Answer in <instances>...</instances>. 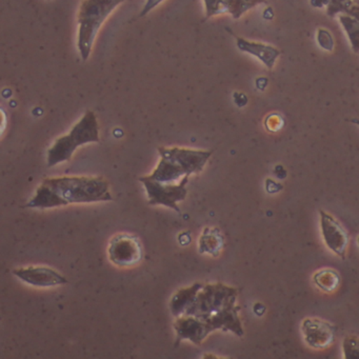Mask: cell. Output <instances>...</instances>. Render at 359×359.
I'll use <instances>...</instances> for the list:
<instances>
[{
    "label": "cell",
    "instance_id": "1",
    "mask_svg": "<svg viewBox=\"0 0 359 359\" xmlns=\"http://www.w3.org/2000/svg\"><path fill=\"white\" fill-rule=\"evenodd\" d=\"M43 184L53 189L69 203L112 201V195L109 191V182L104 177L62 176L46 178Z\"/></svg>",
    "mask_w": 359,
    "mask_h": 359
},
{
    "label": "cell",
    "instance_id": "2",
    "mask_svg": "<svg viewBox=\"0 0 359 359\" xmlns=\"http://www.w3.org/2000/svg\"><path fill=\"white\" fill-rule=\"evenodd\" d=\"M126 0H83L79 12V45L83 60H88L96 35L110 14Z\"/></svg>",
    "mask_w": 359,
    "mask_h": 359
},
{
    "label": "cell",
    "instance_id": "3",
    "mask_svg": "<svg viewBox=\"0 0 359 359\" xmlns=\"http://www.w3.org/2000/svg\"><path fill=\"white\" fill-rule=\"evenodd\" d=\"M100 142V128L93 111H87L83 118L72 128L68 135L58 138L48 151V165L69 161L79 147Z\"/></svg>",
    "mask_w": 359,
    "mask_h": 359
},
{
    "label": "cell",
    "instance_id": "4",
    "mask_svg": "<svg viewBox=\"0 0 359 359\" xmlns=\"http://www.w3.org/2000/svg\"><path fill=\"white\" fill-rule=\"evenodd\" d=\"M238 290L222 283L203 285L193 306L184 314L205 319L236 300Z\"/></svg>",
    "mask_w": 359,
    "mask_h": 359
},
{
    "label": "cell",
    "instance_id": "5",
    "mask_svg": "<svg viewBox=\"0 0 359 359\" xmlns=\"http://www.w3.org/2000/svg\"><path fill=\"white\" fill-rule=\"evenodd\" d=\"M189 177H190L189 175L184 176L178 184H163V182L151 180L148 176H142L140 180L146 188L150 205H165V207L171 208L174 211L180 213L177 203L186 199L187 194H188L186 186L188 184Z\"/></svg>",
    "mask_w": 359,
    "mask_h": 359
},
{
    "label": "cell",
    "instance_id": "6",
    "mask_svg": "<svg viewBox=\"0 0 359 359\" xmlns=\"http://www.w3.org/2000/svg\"><path fill=\"white\" fill-rule=\"evenodd\" d=\"M109 257L116 266H130L138 264L142 258L140 241L132 235H117L111 241Z\"/></svg>",
    "mask_w": 359,
    "mask_h": 359
},
{
    "label": "cell",
    "instance_id": "7",
    "mask_svg": "<svg viewBox=\"0 0 359 359\" xmlns=\"http://www.w3.org/2000/svg\"><path fill=\"white\" fill-rule=\"evenodd\" d=\"M159 155L180 165L187 175L203 171L205 163L212 156V151L191 150L182 148H158Z\"/></svg>",
    "mask_w": 359,
    "mask_h": 359
},
{
    "label": "cell",
    "instance_id": "8",
    "mask_svg": "<svg viewBox=\"0 0 359 359\" xmlns=\"http://www.w3.org/2000/svg\"><path fill=\"white\" fill-rule=\"evenodd\" d=\"M319 214H320L321 234L325 245L341 259H344L348 245V233L333 216L325 213L323 210H320Z\"/></svg>",
    "mask_w": 359,
    "mask_h": 359
},
{
    "label": "cell",
    "instance_id": "9",
    "mask_svg": "<svg viewBox=\"0 0 359 359\" xmlns=\"http://www.w3.org/2000/svg\"><path fill=\"white\" fill-rule=\"evenodd\" d=\"M304 341L311 348H325L335 339V327L318 318H306L302 323Z\"/></svg>",
    "mask_w": 359,
    "mask_h": 359
},
{
    "label": "cell",
    "instance_id": "10",
    "mask_svg": "<svg viewBox=\"0 0 359 359\" xmlns=\"http://www.w3.org/2000/svg\"><path fill=\"white\" fill-rule=\"evenodd\" d=\"M239 311H241V306H237L236 300H234L228 306H224L219 312L210 315L203 320L207 323L208 329L211 333L216 330H222L224 332H233L238 337H243L245 333H243V325L239 318Z\"/></svg>",
    "mask_w": 359,
    "mask_h": 359
},
{
    "label": "cell",
    "instance_id": "11",
    "mask_svg": "<svg viewBox=\"0 0 359 359\" xmlns=\"http://www.w3.org/2000/svg\"><path fill=\"white\" fill-rule=\"evenodd\" d=\"M14 275L20 280L34 287H54L68 283V279L55 270L47 266H29L14 270Z\"/></svg>",
    "mask_w": 359,
    "mask_h": 359
},
{
    "label": "cell",
    "instance_id": "12",
    "mask_svg": "<svg viewBox=\"0 0 359 359\" xmlns=\"http://www.w3.org/2000/svg\"><path fill=\"white\" fill-rule=\"evenodd\" d=\"M174 329L177 334L176 346L184 339L190 340L193 344L199 346L211 333L203 319L192 316V315L184 314L177 317V320L174 323Z\"/></svg>",
    "mask_w": 359,
    "mask_h": 359
},
{
    "label": "cell",
    "instance_id": "13",
    "mask_svg": "<svg viewBox=\"0 0 359 359\" xmlns=\"http://www.w3.org/2000/svg\"><path fill=\"white\" fill-rule=\"evenodd\" d=\"M236 45L241 51L257 57L269 70H272L274 68L277 58L281 55L280 50L273 47V46L247 41L243 37H236Z\"/></svg>",
    "mask_w": 359,
    "mask_h": 359
},
{
    "label": "cell",
    "instance_id": "14",
    "mask_svg": "<svg viewBox=\"0 0 359 359\" xmlns=\"http://www.w3.org/2000/svg\"><path fill=\"white\" fill-rule=\"evenodd\" d=\"M201 283H194L189 287L180 290L175 295L172 297L170 302V310L174 316L180 317L184 315L196 300L198 292L203 289Z\"/></svg>",
    "mask_w": 359,
    "mask_h": 359
},
{
    "label": "cell",
    "instance_id": "15",
    "mask_svg": "<svg viewBox=\"0 0 359 359\" xmlns=\"http://www.w3.org/2000/svg\"><path fill=\"white\" fill-rule=\"evenodd\" d=\"M186 175V171L180 165L161 157L156 169L148 177L163 184H174L176 180H180Z\"/></svg>",
    "mask_w": 359,
    "mask_h": 359
},
{
    "label": "cell",
    "instance_id": "16",
    "mask_svg": "<svg viewBox=\"0 0 359 359\" xmlns=\"http://www.w3.org/2000/svg\"><path fill=\"white\" fill-rule=\"evenodd\" d=\"M69 205L68 201L60 197L53 189L48 184H41L37 189L35 196L27 203V208H41V209H49V208L62 207Z\"/></svg>",
    "mask_w": 359,
    "mask_h": 359
},
{
    "label": "cell",
    "instance_id": "17",
    "mask_svg": "<svg viewBox=\"0 0 359 359\" xmlns=\"http://www.w3.org/2000/svg\"><path fill=\"white\" fill-rule=\"evenodd\" d=\"M224 247V237L218 229L207 228L199 239V252L211 255H218Z\"/></svg>",
    "mask_w": 359,
    "mask_h": 359
},
{
    "label": "cell",
    "instance_id": "18",
    "mask_svg": "<svg viewBox=\"0 0 359 359\" xmlns=\"http://www.w3.org/2000/svg\"><path fill=\"white\" fill-rule=\"evenodd\" d=\"M314 283L323 292H333L340 283L339 274L331 269H323L314 275Z\"/></svg>",
    "mask_w": 359,
    "mask_h": 359
},
{
    "label": "cell",
    "instance_id": "19",
    "mask_svg": "<svg viewBox=\"0 0 359 359\" xmlns=\"http://www.w3.org/2000/svg\"><path fill=\"white\" fill-rule=\"evenodd\" d=\"M339 22L344 27L354 53H359V22L346 14H340Z\"/></svg>",
    "mask_w": 359,
    "mask_h": 359
},
{
    "label": "cell",
    "instance_id": "20",
    "mask_svg": "<svg viewBox=\"0 0 359 359\" xmlns=\"http://www.w3.org/2000/svg\"><path fill=\"white\" fill-rule=\"evenodd\" d=\"M226 13L231 14L234 20H239L249 10L253 9L245 0H224Z\"/></svg>",
    "mask_w": 359,
    "mask_h": 359
},
{
    "label": "cell",
    "instance_id": "21",
    "mask_svg": "<svg viewBox=\"0 0 359 359\" xmlns=\"http://www.w3.org/2000/svg\"><path fill=\"white\" fill-rule=\"evenodd\" d=\"M354 4V0H329V4L327 6V14L330 18H334L338 14H346V15Z\"/></svg>",
    "mask_w": 359,
    "mask_h": 359
},
{
    "label": "cell",
    "instance_id": "22",
    "mask_svg": "<svg viewBox=\"0 0 359 359\" xmlns=\"http://www.w3.org/2000/svg\"><path fill=\"white\" fill-rule=\"evenodd\" d=\"M344 358L359 359V337L356 336H346L344 340Z\"/></svg>",
    "mask_w": 359,
    "mask_h": 359
},
{
    "label": "cell",
    "instance_id": "23",
    "mask_svg": "<svg viewBox=\"0 0 359 359\" xmlns=\"http://www.w3.org/2000/svg\"><path fill=\"white\" fill-rule=\"evenodd\" d=\"M205 6V18H211L226 13L224 0H203Z\"/></svg>",
    "mask_w": 359,
    "mask_h": 359
},
{
    "label": "cell",
    "instance_id": "24",
    "mask_svg": "<svg viewBox=\"0 0 359 359\" xmlns=\"http://www.w3.org/2000/svg\"><path fill=\"white\" fill-rule=\"evenodd\" d=\"M317 43L323 49L327 51H333L334 49V39L331 33L325 29H319L317 31Z\"/></svg>",
    "mask_w": 359,
    "mask_h": 359
},
{
    "label": "cell",
    "instance_id": "25",
    "mask_svg": "<svg viewBox=\"0 0 359 359\" xmlns=\"http://www.w3.org/2000/svg\"><path fill=\"white\" fill-rule=\"evenodd\" d=\"M264 125H266V129L271 132H276L278 130L281 129L283 127V121L281 119L280 116L276 114L270 115V116L266 118V121H264Z\"/></svg>",
    "mask_w": 359,
    "mask_h": 359
},
{
    "label": "cell",
    "instance_id": "26",
    "mask_svg": "<svg viewBox=\"0 0 359 359\" xmlns=\"http://www.w3.org/2000/svg\"><path fill=\"white\" fill-rule=\"evenodd\" d=\"M165 0H147L146 5L144 6V9L140 12V18L148 15L152 10H154L157 6L161 5Z\"/></svg>",
    "mask_w": 359,
    "mask_h": 359
},
{
    "label": "cell",
    "instance_id": "27",
    "mask_svg": "<svg viewBox=\"0 0 359 359\" xmlns=\"http://www.w3.org/2000/svg\"><path fill=\"white\" fill-rule=\"evenodd\" d=\"M266 191H268L269 193H271V194H273V193L279 192V191L283 190V186H281V184H277L276 182H274V180H266Z\"/></svg>",
    "mask_w": 359,
    "mask_h": 359
},
{
    "label": "cell",
    "instance_id": "28",
    "mask_svg": "<svg viewBox=\"0 0 359 359\" xmlns=\"http://www.w3.org/2000/svg\"><path fill=\"white\" fill-rule=\"evenodd\" d=\"M234 100L235 102H236L237 106L238 107L245 106L248 102L247 96H245V94L243 93H235Z\"/></svg>",
    "mask_w": 359,
    "mask_h": 359
},
{
    "label": "cell",
    "instance_id": "29",
    "mask_svg": "<svg viewBox=\"0 0 359 359\" xmlns=\"http://www.w3.org/2000/svg\"><path fill=\"white\" fill-rule=\"evenodd\" d=\"M310 4L312 7L320 9V8L327 7L329 0H310Z\"/></svg>",
    "mask_w": 359,
    "mask_h": 359
},
{
    "label": "cell",
    "instance_id": "30",
    "mask_svg": "<svg viewBox=\"0 0 359 359\" xmlns=\"http://www.w3.org/2000/svg\"><path fill=\"white\" fill-rule=\"evenodd\" d=\"M274 172L275 175H276L279 180H283V178H285V176H287V172H285V168H283V165H277V167L275 168Z\"/></svg>",
    "mask_w": 359,
    "mask_h": 359
},
{
    "label": "cell",
    "instance_id": "31",
    "mask_svg": "<svg viewBox=\"0 0 359 359\" xmlns=\"http://www.w3.org/2000/svg\"><path fill=\"white\" fill-rule=\"evenodd\" d=\"M256 86H257L258 89L264 91L266 89V86H268V79H264V77H260L256 81Z\"/></svg>",
    "mask_w": 359,
    "mask_h": 359
},
{
    "label": "cell",
    "instance_id": "32",
    "mask_svg": "<svg viewBox=\"0 0 359 359\" xmlns=\"http://www.w3.org/2000/svg\"><path fill=\"white\" fill-rule=\"evenodd\" d=\"M248 4L252 6V8L258 5H266V0H245Z\"/></svg>",
    "mask_w": 359,
    "mask_h": 359
},
{
    "label": "cell",
    "instance_id": "33",
    "mask_svg": "<svg viewBox=\"0 0 359 359\" xmlns=\"http://www.w3.org/2000/svg\"><path fill=\"white\" fill-rule=\"evenodd\" d=\"M351 123H355V125L358 126L359 127V119H351Z\"/></svg>",
    "mask_w": 359,
    "mask_h": 359
},
{
    "label": "cell",
    "instance_id": "34",
    "mask_svg": "<svg viewBox=\"0 0 359 359\" xmlns=\"http://www.w3.org/2000/svg\"><path fill=\"white\" fill-rule=\"evenodd\" d=\"M355 3L359 4V0H354Z\"/></svg>",
    "mask_w": 359,
    "mask_h": 359
},
{
    "label": "cell",
    "instance_id": "35",
    "mask_svg": "<svg viewBox=\"0 0 359 359\" xmlns=\"http://www.w3.org/2000/svg\"><path fill=\"white\" fill-rule=\"evenodd\" d=\"M357 243H358V247H359V237H358V239H357Z\"/></svg>",
    "mask_w": 359,
    "mask_h": 359
}]
</instances>
